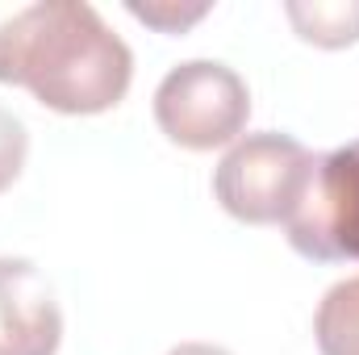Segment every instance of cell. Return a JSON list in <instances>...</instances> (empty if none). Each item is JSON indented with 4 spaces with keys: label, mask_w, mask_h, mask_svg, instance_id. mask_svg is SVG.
<instances>
[{
    "label": "cell",
    "mask_w": 359,
    "mask_h": 355,
    "mask_svg": "<svg viewBox=\"0 0 359 355\" xmlns=\"http://www.w3.org/2000/svg\"><path fill=\"white\" fill-rule=\"evenodd\" d=\"M130 76V46L84 0H38L0 21V84L29 88L46 109L104 113Z\"/></svg>",
    "instance_id": "1"
},
{
    "label": "cell",
    "mask_w": 359,
    "mask_h": 355,
    "mask_svg": "<svg viewBox=\"0 0 359 355\" xmlns=\"http://www.w3.org/2000/svg\"><path fill=\"white\" fill-rule=\"evenodd\" d=\"M318 155L309 147H301L292 134H247L238 138L217 172H213V192L222 201L226 213H234L238 222L251 226H268V222H288V213L297 209L305 184L313 176Z\"/></svg>",
    "instance_id": "2"
},
{
    "label": "cell",
    "mask_w": 359,
    "mask_h": 355,
    "mask_svg": "<svg viewBox=\"0 0 359 355\" xmlns=\"http://www.w3.org/2000/svg\"><path fill=\"white\" fill-rule=\"evenodd\" d=\"M251 117V92L243 76L217 59H188L155 88L159 130L188 151H213L243 134Z\"/></svg>",
    "instance_id": "3"
},
{
    "label": "cell",
    "mask_w": 359,
    "mask_h": 355,
    "mask_svg": "<svg viewBox=\"0 0 359 355\" xmlns=\"http://www.w3.org/2000/svg\"><path fill=\"white\" fill-rule=\"evenodd\" d=\"M284 230L292 251L305 260L359 264V138L330 155H318L313 176L297 209L288 213Z\"/></svg>",
    "instance_id": "4"
},
{
    "label": "cell",
    "mask_w": 359,
    "mask_h": 355,
    "mask_svg": "<svg viewBox=\"0 0 359 355\" xmlns=\"http://www.w3.org/2000/svg\"><path fill=\"white\" fill-rule=\"evenodd\" d=\"M63 314L29 260H0V355H55Z\"/></svg>",
    "instance_id": "5"
},
{
    "label": "cell",
    "mask_w": 359,
    "mask_h": 355,
    "mask_svg": "<svg viewBox=\"0 0 359 355\" xmlns=\"http://www.w3.org/2000/svg\"><path fill=\"white\" fill-rule=\"evenodd\" d=\"M313 339L322 355H359V276L339 280L313 318Z\"/></svg>",
    "instance_id": "6"
},
{
    "label": "cell",
    "mask_w": 359,
    "mask_h": 355,
    "mask_svg": "<svg viewBox=\"0 0 359 355\" xmlns=\"http://www.w3.org/2000/svg\"><path fill=\"white\" fill-rule=\"evenodd\" d=\"M288 21L305 42L318 46H351L359 38V0H313V4H288Z\"/></svg>",
    "instance_id": "7"
},
{
    "label": "cell",
    "mask_w": 359,
    "mask_h": 355,
    "mask_svg": "<svg viewBox=\"0 0 359 355\" xmlns=\"http://www.w3.org/2000/svg\"><path fill=\"white\" fill-rule=\"evenodd\" d=\"M25 155H29V134H25V126H21L8 109H0V192L21 176Z\"/></svg>",
    "instance_id": "8"
},
{
    "label": "cell",
    "mask_w": 359,
    "mask_h": 355,
    "mask_svg": "<svg viewBox=\"0 0 359 355\" xmlns=\"http://www.w3.org/2000/svg\"><path fill=\"white\" fill-rule=\"evenodd\" d=\"M130 13L155 29H168V34H180L184 25L201 21L209 13V4H192V8H176V4H130Z\"/></svg>",
    "instance_id": "9"
},
{
    "label": "cell",
    "mask_w": 359,
    "mask_h": 355,
    "mask_svg": "<svg viewBox=\"0 0 359 355\" xmlns=\"http://www.w3.org/2000/svg\"><path fill=\"white\" fill-rule=\"evenodd\" d=\"M168 355H230V351H222V347H213V343H180V347H172Z\"/></svg>",
    "instance_id": "10"
}]
</instances>
